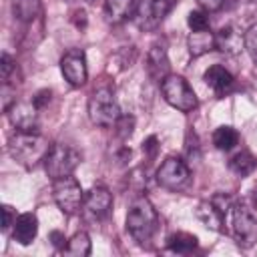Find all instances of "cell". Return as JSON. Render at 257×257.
Here are the masks:
<instances>
[{"label": "cell", "mask_w": 257, "mask_h": 257, "mask_svg": "<svg viewBox=\"0 0 257 257\" xmlns=\"http://www.w3.org/2000/svg\"><path fill=\"white\" fill-rule=\"evenodd\" d=\"M257 167V159L249 153V151H239L237 155H233L229 159V169L231 173H235L237 177H247L255 171Z\"/></svg>", "instance_id": "20"}, {"label": "cell", "mask_w": 257, "mask_h": 257, "mask_svg": "<svg viewBox=\"0 0 257 257\" xmlns=\"http://www.w3.org/2000/svg\"><path fill=\"white\" fill-rule=\"evenodd\" d=\"M88 116L96 126H114L120 116V106L108 88H98L88 100Z\"/></svg>", "instance_id": "4"}, {"label": "cell", "mask_w": 257, "mask_h": 257, "mask_svg": "<svg viewBox=\"0 0 257 257\" xmlns=\"http://www.w3.org/2000/svg\"><path fill=\"white\" fill-rule=\"evenodd\" d=\"M114 128H116V135H118L122 141H126V139L133 135V131H135V116H131V114H120L118 120L114 122Z\"/></svg>", "instance_id": "26"}, {"label": "cell", "mask_w": 257, "mask_h": 257, "mask_svg": "<svg viewBox=\"0 0 257 257\" xmlns=\"http://www.w3.org/2000/svg\"><path fill=\"white\" fill-rule=\"evenodd\" d=\"M189 167L179 157H169L157 169V183L169 191H179L189 183Z\"/></svg>", "instance_id": "9"}, {"label": "cell", "mask_w": 257, "mask_h": 257, "mask_svg": "<svg viewBox=\"0 0 257 257\" xmlns=\"http://www.w3.org/2000/svg\"><path fill=\"white\" fill-rule=\"evenodd\" d=\"M167 247L173 253L185 255V253H191L197 247V237L187 233V231H177V233H171L167 237Z\"/></svg>", "instance_id": "21"}, {"label": "cell", "mask_w": 257, "mask_h": 257, "mask_svg": "<svg viewBox=\"0 0 257 257\" xmlns=\"http://www.w3.org/2000/svg\"><path fill=\"white\" fill-rule=\"evenodd\" d=\"M72 22H74V26L76 28H84L86 26V12L80 8V10H74V14H72Z\"/></svg>", "instance_id": "33"}, {"label": "cell", "mask_w": 257, "mask_h": 257, "mask_svg": "<svg viewBox=\"0 0 257 257\" xmlns=\"http://www.w3.org/2000/svg\"><path fill=\"white\" fill-rule=\"evenodd\" d=\"M52 197H54L58 209H60L64 215H74V213H78V211L82 209V203H84L82 187H80V183H78L72 175L54 181Z\"/></svg>", "instance_id": "7"}, {"label": "cell", "mask_w": 257, "mask_h": 257, "mask_svg": "<svg viewBox=\"0 0 257 257\" xmlns=\"http://www.w3.org/2000/svg\"><path fill=\"white\" fill-rule=\"evenodd\" d=\"M50 241H52V245L56 247V249H64V235L62 233H58V231H52L50 233Z\"/></svg>", "instance_id": "34"}, {"label": "cell", "mask_w": 257, "mask_h": 257, "mask_svg": "<svg viewBox=\"0 0 257 257\" xmlns=\"http://www.w3.org/2000/svg\"><path fill=\"white\" fill-rule=\"evenodd\" d=\"M12 126L20 133H38V108L32 102H12L6 110Z\"/></svg>", "instance_id": "12"}, {"label": "cell", "mask_w": 257, "mask_h": 257, "mask_svg": "<svg viewBox=\"0 0 257 257\" xmlns=\"http://www.w3.org/2000/svg\"><path fill=\"white\" fill-rule=\"evenodd\" d=\"M161 92H163V98L173 108H177L181 112H189V110H193L197 106V96H195L193 88L179 74H169L161 82Z\"/></svg>", "instance_id": "5"}, {"label": "cell", "mask_w": 257, "mask_h": 257, "mask_svg": "<svg viewBox=\"0 0 257 257\" xmlns=\"http://www.w3.org/2000/svg\"><path fill=\"white\" fill-rule=\"evenodd\" d=\"M50 151L48 141L40 133H16L8 141V153L14 161H18L22 167L32 169L40 161H44L46 153Z\"/></svg>", "instance_id": "2"}, {"label": "cell", "mask_w": 257, "mask_h": 257, "mask_svg": "<svg viewBox=\"0 0 257 257\" xmlns=\"http://www.w3.org/2000/svg\"><path fill=\"white\" fill-rule=\"evenodd\" d=\"M227 217H229V215H225L211 199L199 203V207H197V219H199L205 227H209V229H213V231H223V225H225V219H227Z\"/></svg>", "instance_id": "17"}, {"label": "cell", "mask_w": 257, "mask_h": 257, "mask_svg": "<svg viewBox=\"0 0 257 257\" xmlns=\"http://www.w3.org/2000/svg\"><path fill=\"white\" fill-rule=\"evenodd\" d=\"M169 68H171V62H169L165 42H155L147 52V72H149V76L155 82H163L171 74Z\"/></svg>", "instance_id": "13"}, {"label": "cell", "mask_w": 257, "mask_h": 257, "mask_svg": "<svg viewBox=\"0 0 257 257\" xmlns=\"http://www.w3.org/2000/svg\"><path fill=\"white\" fill-rule=\"evenodd\" d=\"M86 2H94V0H86Z\"/></svg>", "instance_id": "35"}, {"label": "cell", "mask_w": 257, "mask_h": 257, "mask_svg": "<svg viewBox=\"0 0 257 257\" xmlns=\"http://www.w3.org/2000/svg\"><path fill=\"white\" fill-rule=\"evenodd\" d=\"M14 68H16L14 58L8 52H2V56H0V80H2V84L8 82V76L14 72Z\"/></svg>", "instance_id": "28"}, {"label": "cell", "mask_w": 257, "mask_h": 257, "mask_svg": "<svg viewBox=\"0 0 257 257\" xmlns=\"http://www.w3.org/2000/svg\"><path fill=\"white\" fill-rule=\"evenodd\" d=\"M157 227H159L157 209L147 197H137L126 213V231L139 245H145L153 239Z\"/></svg>", "instance_id": "1"}, {"label": "cell", "mask_w": 257, "mask_h": 257, "mask_svg": "<svg viewBox=\"0 0 257 257\" xmlns=\"http://www.w3.org/2000/svg\"><path fill=\"white\" fill-rule=\"evenodd\" d=\"M243 46L247 50V54L251 56L253 62H257V24L249 26L243 34Z\"/></svg>", "instance_id": "25"}, {"label": "cell", "mask_w": 257, "mask_h": 257, "mask_svg": "<svg viewBox=\"0 0 257 257\" xmlns=\"http://www.w3.org/2000/svg\"><path fill=\"white\" fill-rule=\"evenodd\" d=\"M90 249H92V245H90L88 233L78 231V233H74L68 239V243L62 249V253L64 255H70V257H86V255H90Z\"/></svg>", "instance_id": "22"}, {"label": "cell", "mask_w": 257, "mask_h": 257, "mask_svg": "<svg viewBox=\"0 0 257 257\" xmlns=\"http://www.w3.org/2000/svg\"><path fill=\"white\" fill-rule=\"evenodd\" d=\"M60 70H62L64 80H66L70 86H82V84L86 82V76H88L84 52L78 50V48L68 50V52L60 58Z\"/></svg>", "instance_id": "11"}, {"label": "cell", "mask_w": 257, "mask_h": 257, "mask_svg": "<svg viewBox=\"0 0 257 257\" xmlns=\"http://www.w3.org/2000/svg\"><path fill=\"white\" fill-rule=\"evenodd\" d=\"M239 143V133L233 126H219L213 133V145L219 151H231Z\"/></svg>", "instance_id": "24"}, {"label": "cell", "mask_w": 257, "mask_h": 257, "mask_svg": "<svg viewBox=\"0 0 257 257\" xmlns=\"http://www.w3.org/2000/svg\"><path fill=\"white\" fill-rule=\"evenodd\" d=\"M203 78H205L207 86H209L215 94H219V96L225 94V92H229V90L233 88V84H235L233 74H231L225 66H221V64H213V66H209V68L205 70Z\"/></svg>", "instance_id": "14"}, {"label": "cell", "mask_w": 257, "mask_h": 257, "mask_svg": "<svg viewBox=\"0 0 257 257\" xmlns=\"http://www.w3.org/2000/svg\"><path fill=\"white\" fill-rule=\"evenodd\" d=\"M197 2H199V6H201L205 12H217V10H221L223 4H225V0H197Z\"/></svg>", "instance_id": "32"}, {"label": "cell", "mask_w": 257, "mask_h": 257, "mask_svg": "<svg viewBox=\"0 0 257 257\" xmlns=\"http://www.w3.org/2000/svg\"><path fill=\"white\" fill-rule=\"evenodd\" d=\"M187 24L191 30H207L209 28V18L205 10H191L187 16Z\"/></svg>", "instance_id": "27"}, {"label": "cell", "mask_w": 257, "mask_h": 257, "mask_svg": "<svg viewBox=\"0 0 257 257\" xmlns=\"http://www.w3.org/2000/svg\"><path fill=\"white\" fill-rule=\"evenodd\" d=\"M14 231H12V239L20 245H30L36 239L38 233V219L34 213H22L16 217L14 221Z\"/></svg>", "instance_id": "15"}, {"label": "cell", "mask_w": 257, "mask_h": 257, "mask_svg": "<svg viewBox=\"0 0 257 257\" xmlns=\"http://www.w3.org/2000/svg\"><path fill=\"white\" fill-rule=\"evenodd\" d=\"M177 0H145L137 6L135 22L141 30H155L163 18L173 10Z\"/></svg>", "instance_id": "8"}, {"label": "cell", "mask_w": 257, "mask_h": 257, "mask_svg": "<svg viewBox=\"0 0 257 257\" xmlns=\"http://www.w3.org/2000/svg\"><path fill=\"white\" fill-rule=\"evenodd\" d=\"M12 12L20 22H32L40 14V0H12Z\"/></svg>", "instance_id": "23"}, {"label": "cell", "mask_w": 257, "mask_h": 257, "mask_svg": "<svg viewBox=\"0 0 257 257\" xmlns=\"http://www.w3.org/2000/svg\"><path fill=\"white\" fill-rule=\"evenodd\" d=\"M157 151H159V139H157V137L145 139V143H143V153H145L149 159H153V157L157 155Z\"/></svg>", "instance_id": "30"}, {"label": "cell", "mask_w": 257, "mask_h": 257, "mask_svg": "<svg viewBox=\"0 0 257 257\" xmlns=\"http://www.w3.org/2000/svg\"><path fill=\"white\" fill-rule=\"evenodd\" d=\"M42 163H44L46 175L52 181H56V179H62V177L72 175V171L80 163V153L72 145L54 143V145H50V151L46 153V157H44Z\"/></svg>", "instance_id": "3"}, {"label": "cell", "mask_w": 257, "mask_h": 257, "mask_svg": "<svg viewBox=\"0 0 257 257\" xmlns=\"http://www.w3.org/2000/svg\"><path fill=\"white\" fill-rule=\"evenodd\" d=\"M50 96H52V92H50L48 88H42V90H38V92L32 96V104L40 110V108H44V106L50 102Z\"/></svg>", "instance_id": "29"}, {"label": "cell", "mask_w": 257, "mask_h": 257, "mask_svg": "<svg viewBox=\"0 0 257 257\" xmlns=\"http://www.w3.org/2000/svg\"><path fill=\"white\" fill-rule=\"evenodd\" d=\"M187 46H189V52L191 56H201L215 46V34L207 28V30H191L189 38H187Z\"/></svg>", "instance_id": "18"}, {"label": "cell", "mask_w": 257, "mask_h": 257, "mask_svg": "<svg viewBox=\"0 0 257 257\" xmlns=\"http://www.w3.org/2000/svg\"><path fill=\"white\" fill-rule=\"evenodd\" d=\"M137 0H106L104 2V18L108 24H122L128 18H135Z\"/></svg>", "instance_id": "16"}, {"label": "cell", "mask_w": 257, "mask_h": 257, "mask_svg": "<svg viewBox=\"0 0 257 257\" xmlns=\"http://www.w3.org/2000/svg\"><path fill=\"white\" fill-rule=\"evenodd\" d=\"M14 221H16V217H14L12 207L10 205H4L2 207V231H8L10 225H14Z\"/></svg>", "instance_id": "31"}, {"label": "cell", "mask_w": 257, "mask_h": 257, "mask_svg": "<svg viewBox=\"0 0 257 257\" xmlns=\"http://www.w3.org/2000/svg\"><path fill=\"white\" fill-rule=\"evenodd\" d=\"M241 34L233 28V26H223L217 34H215V46L221 50V52H227V54H235L241 50Z\"/></svg>", "instance_id": "19"}, {"label": "cell", "mask_w": 257, "mask_h": 257, "mask_svg": "<svg viewBox=\"0 0 257 257\" xmlns=\"http://www.w3.org/2000/svg\"><path fill=\"white\" fill-rule=\"evenodd\" d=\"M231 229L239 247L249 249L257 243V215L247 205H235L231 209Z\"/></svg>", "instance_id": "6"}, {"label": "cell", "mask_w": 257, "mask_h": 257, "mask_svg": "<svg viewBox=\"0 0 257 257\" xmlns=\"http://www.w3.org/2000/svg\"><path fill=\"white\" fill-rule=\"evenodd\" d=\"M112 209V195L106 187L96 185L92 187L86 195H84V203H82V211L84 217L90 221H102L108 217Z\"/></svg>", "instance_id": "10"}]
</instances>
